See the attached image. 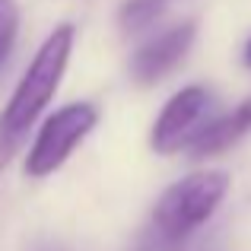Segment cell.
Masks as SVG:
<instances>
[{
    "label": "cell",
    "instance_id": "cell-1",
    "mask_svg": "<svg viewBox=\"0 0 251 251\" xmlns=\"http://www.w3.org/2000/svg\"><path fill=\"white\" fill-rule=\"evenodd\" d=\"M76 42V29L70 23L57 25L54 32H48L42 45H38L35 57L29 61L25 74L19 76L16 89H13L10 102L0 111V172L13 162V156L23 150L29 130L35 127L38 115L48 108V102L54 99L57 86H61L64 74L70 64V51Z\"/></svg>",
    "mask_w": 251,
    "mask_h": 251
},
{
    "label": "cell",
    "instance_id": "cell-2",
    "mask_svg": "<svg viewBox=\"0 0 251 251\" xmlns=\"http://www.w3.org/2000/svg\"><path fill=\"white\" fill-rule=\"evenodd\" d=\"M229 194L226 172H194L181 181L169 184L153 207V235L159 245H181L188 235H194L210 216L220 210V203Z\"/></svg>",
    "mask_w": 251,
    "mask_h": 251
},
{
    "label": "cell",
    "instance_id": "cell-3",
    "mask_svg": "<svg viewBox=\"0 0 251 251\" xmlns=\"http://www.w3.org/2000/svg\"><path fill=\"white\" fill-rule=\"evenodd\" d=\"M99 124V108L92 102H70L57 108L48 121L38 127L29 153H25V175L29 178H48L74 156L92 127Z\"/></svg>",
    "mask_w": 251,
    "mask_h": 251
},
{
    "label": "cell",
    "instance_id": "cell-4",
    "mask_svg": "<svg viewBox=\"0 0 251 251\" xmlns=\"http://www.w3.org/2000/svg\"><path fill=\"white\" fill-rule=\"evenodd\" d=\"M213 121V96L203 86H184L162 105L150 130V147L159 156L188 150L194 137Z\"/></svg>",
    "mask_w": 251,
    "mask_h": 251
},
{
    "label": "cell",
    "instance_id": "cell-5",
    "mask_svg": "<svg viewBox=\"0 0 251 251\" xmlns=\"http://www.w3.org/2000/svg\"><path fill=\"white\" fill-rule=\"evenodd\" d=\"M194 38H197V25L191 19L162 29L159 35H153L150 42H143L134 51V57H130V80L137 86H156L159 80H166L172 70L188 57Z\"/></svg>",
    "mask_w": 251,
    "mask_h": 251
},
{
    "label": "cell",
    "instance_id": "cell-6",
    "mask_svg": "<svg viewBox=\"0 0 251 251\" xmlns=\"http://www.w3.org/2000/svg\"><path fill=\"white\" fill-rule=\"evenodd\" d=\"M162 13H166V0H124L118 10V25L124 35H137L150 29Z\"/></svg>",
    "mask_w": 251,
    "mask_h": 251
},
{
    "label": "cell",
    "instance_id": "cell-7",
    "mask_svg": "<svg viewBox=\"0 0 251 251\" xmlns=\"http://www.w3.org/2000/svg\"><path fill=\"white\" fill-rule=\"evenodd\" d=\"M19 32V10L16 0H0V70H3L6 57H10L13 45H16Z\"/></svg>",
    "mask_w": 251,
    "mask_h": 251
},
{
    "label": "cell",
    "instance_id": "cell-8",
    "mask_svg": "<svg viewBox=\"0 0 251 251\" xmlns=\"http://www.w3.org/2000/svg\"><path fill=\"white\" fill-rule=\"evenodd\" d=\"M223 121H226L229 134L239 140V137H245L251 130V99H245V102L239 105L235 111H229V115H223Z\"/></svg>",
    "mask_w": 251,
    "mask_h": 251
},
{
    "label": "cell",
    "instance_id": "cell-9",
    "mask_svg": "<svg viewBox=\"0 0 251 251\" xmlns=\"http://www.w3.org/2000/svg\"><path fill=\"white\" fill-rule=\"evenodd\" d=\"M242 57H245V67L251 70V38H248V45H245V54H242Z\"/></svg>",
    "mask_w": 251,
    "mask_h": 251
},
{
    "label": "cell",
    "instance_id": "cell-10",
    "mask_svg": "<svg viewBox=\"0 0 251 251\" xmlns=\"http://www.w3.org/2000/svg\"><path fill=\"white\" fill-rule=\"evenodd\" d=\"M38 251H61V248H51V245H48V248H38Z\"/></svg>",
    "mask_w": 251,
    "mask_h": 251
}]
</instances>
